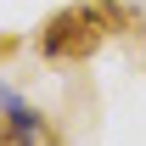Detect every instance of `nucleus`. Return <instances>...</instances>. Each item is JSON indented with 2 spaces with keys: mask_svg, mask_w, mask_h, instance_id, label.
Wrapping results in <instances>:
<instances>
[{
  "mask_svg": "<svg viewBox=\"0 0 146 146\" xmlns=\"http://www.w3.org/2000/svg\"><path fill=\"white\" fill-rule=\"evenodd\" d=\"M107 39V23H101V6H62V11H51V17L39 23V56L45 62H84V56H96V45Z\"/></svg>",
  "mask_w": 146,
  "mask_h": 146,
  "instance_id": "obj_1",
  "label": "nucleus"
},
{
  "mask_svg": "<svg viewBox=\"0 0 146 146\" xmlns=\"http://www.w3.org/2000/svg\"><path fill=\"white\" fill-rule=\"evenodd\" d=\"M28 107V101H23L17 90H11V84H0V112H6V118H11V112H23Z\"/></svg>",
  "mask_w": 146,
  "mask_h": 146,
  "instance_id": "obj_2",
  "label": "nucleus"
},
{
  "mask_svg": "<svg viewBox=\"0 0 146 146\" xmlns=\"http://www.w3.org/2000/svg\"><path fill=\"white\" fill-rule=\"evenodd\" d=\"M17 45H23L17 34H0V62H6V56H17Z\"/></svg>",
  "mask_w": 146,
  "mask_h": 146,
  "instance_id": "obj_3",
  "label": "nucleus"
}]
</instances>
